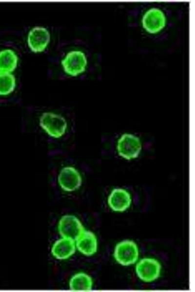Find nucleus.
I'll return each mask as SVG.
<instances>
[{
	"mask_svg": "<svg viewBox=\"0 0 195 292\" xmlns=\"http://www.w3.org/2000/svg\"><path fill=\"white\" fill-rule=\"evenodd\" d=\"M50 40V34L43 27L36 26L29 32L27 43L29 48L34 53L42 52L45 50Z\"/></svg>",
	"mask_w": 195,
	"mask_h": 292,
	"instance_id": "8",
	"label": "nucleus"
},
{
	"mask_svg": "<svg viewBox=\"0 0 195 292\" xmlns=\"http://www.w3.org/2000/svg\"><path fill=\"white\" fill-rule=\"evenodd\" d=\"M64 72L68 75L76 76L84 72L87 64L85 54L80 51H72L61 60Z\"/></svg>",
	"mask_w": 195,
	"mask_h": 292,
	"instance_id": "4",
	"label": "nucleus"
},
{
	"mask_svg": "<svg viewBox=\"0 0 195 292\" xmlns=\"http://www.w3.org/2000/svg\"><path fill=\"white\" fill-rule=\"evenodd\" d=\"M139 139L131 134H123L118 139L117 150L122 157L131 160L136 158L141 150Z\"/></svg>",
	"mask_w": 195,
	"mask_h": 292,
	"instance_id": "5",
	"label": "nucleus"
},
{
	"mask_svg": "<svg viewBox=\"0 0 195 292\" xmlns=\"http://www.w3.org/2000/svg\"><path fill=\"white\" fill-rule=\"evenodd\" d=\"M75 241L71 238L61 237L57 240L51 248L52 255L57 259H66L76 251Z\"/></svg>",
	"mask_w": 195,
	"mask_h": 292,
	"instance_id": "12",
	"label": "nucleus"
},
{
	"mask_svg": "<svg viewBox=\"0 0 195 292\" xmlns=\"http://www.w3.org/2000/svg\"><path fill=\"white\" fill-rule=\"evenodd\" d=\"M139 250L136 244L131 240L118 242L115 246L114 257L116 261L123 266L135 264L137 260Z\"/></svg>",
	"mask_w": 195,
	"mask_h": 292,
	"instance_id": "2",
	"label": "nucleus"
},
{
	"mask_svg": "<svg viewBox=\"0 0 195 292\" xmlns=\"http://www.w3.org/2000/svg\"><path fill=\"white\" fill-rule=\"evenodd\" d=\"M18 62V57L12 50L0 51V71L11 73L16 69Z\"/></svg>",
	"mask_w": 195,
	"mask_h": 292,
	"instance_id": "14",
	"label": "nucleus"
},
{
	"mask_svg": "<svg viewBox=\"0 0 195 292\" xmlns=\"http://www.w3.org/2000/svg\"><path fill=\"white\" fill-rule=\"evenodd\" d=\"M93 284L92 278L82 272L75 274L69 282L70 289L72 291H90L92 289Z\"/></svg>",
	"mask_w": 195,
	"mask_h": 292,
	"instance_id": "13",
	"label": "nucleus"
},
{
	"mask_svg": "<svg viewBox=\"0 0 195 292\" xmlns=\"http://www.w3.org/2000/svg\"><path fill=\"white\" fill-rule=\"evenodd\" d=\"M16 86V78L13 74L0 71V95L10 94L14 91Z\"/></svg>",
	"mask_w": 195,
	"mask_h": 292,
	"instance_id": "15",
	"label": "nucleus"
},
{
	"mask_svg": "<svg viewBox=\"0 0 195 292\" xmlns=\"http://www.w3.org/2000/svg\"><path fill=\"white\" fill-rule=\"evenodd\" d=\"M82 179L78 170L72 166H65L59 172L58 182L62 190L71 192L78 189L81 185Z\"/></svg>",
	"mask_w": 195,
	"mask_h": 292,
	"instance_id": "3",
	"label": "nucleus"
},
{
	"mask_svg": "<svg viewBox=\"0 0 195 292\" xmlns=\"http://www.w3.org/2000/svg\"><path fill=\"white\" fill-rule=\"evenodd\" d=\"M76 248L84 255H94L98 249V240L95 235L84 230L75 240Z\"/></svg>",
	"mask_w": 195,
	"mask_h": 292,
	"instance_id": "11",
	"label": "nucleus"
},
{
	"mask_svg": "<svg viewBox=\"0 0 195 292\" xmlns=\"http://www.w3.org/2000/svg\"><path fill=\"white\" fill-rule=\"evenodd\" d=\"M58 227L61 237L70 238L75 241L85 230L80 220L71 215L62 216L58 222Z\"/></svg>",
	"mask_w": 195,
	"mask_h": 292,
	"instance_id": "7",
	"label": "nucleus"
},
{
	"mask_svg": "<svg viewBox=\"0 0 195 292\" xmlns=\"http://www.w3.org/2000/svg\"><path fill=\"white\" fill-rule=\"evenodd\" d=\"M143 27L150 34L160 31L165 26L166 18L163 12L157 8H151L143 15L142 19Z\"/></svg>",
	"mask_w": 195,
	"mask_h": 292,
	"instance_id": "9",
	"label": "nucleus"
},
{
	"mask_svg": "<svg viewBox=\"0 0 195 292\" xmlns=\"http://www.w3.org/2000/svg\"><path fill=\"white\" fill-rule=\"evenodd\" d=\"M39 125L50 137L58 139L66 132L68 124L62 115L53 112H43L39 118Z\"/></svg>",
	"mask_w": 195,
	"mask_h": 292,
	"instance_id": "1",
	"label": "nucleus"
},
{
	"mask_svg": "<svg viewBox=\"0 0 195 292\" xmlns=\"http://www.w3.org/2000/svg\"><path fill=\"white\" fill-rule=\"evenodd\" d=\"M131 202L130 194L123 188L114 189L108 198V203L110 208L118 212L126 210L130 207Z\"/></svg>",
	"mask_w": 195,
	"mask_h": 292,
	"instance_id": "10",
	"label": "nucleus"
},
{
	"mask_svg": "<svg viewBox=\"0 0 195 292\" xmlns=\"http://www.w3.org/2000/svg\"><path fill=\"white\" fill-rule=\"evenodd\" d=\"M160 272V264L155 258H142L136 266V275L140 280L145 282H151L157 279Z\"/></svg>",
	"mask_w": 195,
	"mask_h": 292,
	"instance_id": "6",
	"label": "nucleus"
}]
</instances>
